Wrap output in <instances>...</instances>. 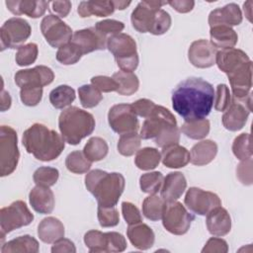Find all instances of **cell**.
Wrapping results in <instances>:
<instances>
[{
    "label": "cell",
    "instance_id": "obj_1",
    "mask_svg": "<svg viewBox=\"0 0 253 253\" xmlns=\"http://www.w3.org/2000/svg\"><path fill=\"white\" fill-rule=\"evenodd\" d=\"M213 100L212 85L199 77L181 81L172 93V107L185 122L205 119L211 111Z\"/></svg>",
    "mask_w": 253,
    "mask_h": 253
},
{
    "label": "cell",
    "instance_id": "obj_2",
    "mask_svg": "<svg viewBox=\"0 0 253 253\" xmlns=\"http://www.w3.org/2000/svg\"><path fill=\"white\" fill-rule=\"evenodd\" d=\"M22 142L27 152L41 161L57 158L65 146L63 137L42 124H34L27 128L23 133Z\"/></svg>",
    "mask_w": 253,
    "mask_h": 253
},
{
    "label": "cell",
    "instance_id": "obj_3",
    "mask_svg": "<svg viewBox=\"0 0 253 253\" xmlns=\"http://www.w3.org/2000/svg\"><path fill=\"white\" fill-rule=\"evenodd\" d=\"M85 186L95 197L99 207L113 208L125 190L126 181L121 173L94 169L85 176Z\"/></svg>",
    "mask_w": 253,
    "mask_h": 253
},
{
    "label": "cell",
    "instance_id": "obj_4",
    "mask_svg": "<svg viewBox=\"0 0 253 253\" xmlns=\"http://www.w3.org/2000/svg\"><path fill=\"white\" fill-rule=\"evenodd\" d=\"M166 1H141L131 13L132 27L139 33H150L155 36L165 34L171 27V17L161 9Z\"/></svg>",
    "mask_w": 253,
    "mask_h": 253
},
{
    "label": "cell",
    "instance_id": "obj_5",
    "mask_svg": "<svg viewBox=\"0 0 253 253\" xmlns=\"http://www.w3.org/2000/svg\"><path fill=\"white\" fill-rule=\"evenodd\" d=\"M95 119L92 114L71 106L63 110L58 118V126L65 142L76 145L90 135L95 128Z\"/></svg>",
    "mask_w": 253,
    "mask_h": 253
},
{
    "label": "cell",
    "instance_id": "obj_6",
    "mask_svg": "<svg viewBox=\"0 0 253 253\" xmlns=\"http://www.w3.org/2000/svg\"><path fill=\"white\" fill-rule=\"evenodd\" d=\"M107 48L113 53L118 66L123 71H134L138 66L135 41L127 34L113 35L107 40Z\"/></svg>",
    "mask_w": 253,
    "mask_h": 253
},
{
    "label": "cell",
    "instance_id": "obj_7",
    "mask_svg": "<svg viewBox=\"0 0 253 253\" xmlns=\"http://www.w3.org/2000/svg\"><path fill=\"white\" fill-rule=\"evenodd\" d=\"M20 158L18 136L16 130L9 126L0 127V175L12 174L17 168Z\"/></svg>",
    "mask_w": 253,
    "mask_h": 253
},
{
    "label": "cell",
    "instance_id": "obj_8",
    "mask_svg": "<svg viewBox=\"0 0 253 253\" xmlns=\"http://www.w3.org/2000/svg\"><path fill=\"white\" fill-rule=\"evenodd\" d=\"M34 219V214L30 211L27 205L23 201L13 202L10 206L2 208L0 211V226L2 244L5 234L29 225Z\"/></svg>",
    "mask_w": 253,
    "mask_h": 253
},
{
    "label": "cell",
    "instance_id": "obj_9",
    "mask_svg": "<svg viewBox=\"0 0 253 253\" xmlns=\"http://www.w3.org/2000/svg\"><path fill=\"white\" fill-rule=\"evenodd\" d=\"M195 219L193 213L189 212L186 208L179 202H169L164 205L162 213V223L164 228L172 234L183 235L191 226Z\"/></svg>",
    "mask_w": 253,
    "mask_h": 253
},
{
    "label": "cell",
    "instance_id": "obj_10",
    "mask_svg": "<svg viewBox=\"0 0 253 253\" xmlns=\"http://www.w3.org/2000/svg\"><path fill=\"white\" fill-rule=\"evenodd\" d=\"M177 126V121L174 115L166 108L155 105L142 124L140 137L142 139L156 138L170 127Z\"/></svg>",
    "mask_w": 253,
    "mask_h": 253
},
{
    "label": "cell",
    "instance_id": "obj_11",
    "mask_svg": "<svg viewBox=\"0 0 253 253\" xmlns=\"http://www.w3.org/2000/svg\"><path fill=\"white\" fill-rule=\"evenodd\" d=\"M32 33L30 24L23 18L8 19L0 29L1 50L5 48H19L29 39Z\"/></svg>",
    "mask_w": 253,
    "mask_h": 253
},
{
    "label": "cell",
    "instance_id": "obj_12",
    "mask_svg": "<svg viewBox=\"0 0 253 253\" xmlns=\"http://www.w3.org/2000/svg\"><path fill=\"white\" fill-rule=\"evenodd\" d=\"M108 122L111 128L119 134L136 132L139 127L138 119L131 104L114 105L109 110Z\"/></svg>",
    "mask_w": 253,
    "mask_h": 253
},
{
    "label": "cell",
    "instance_id": "obj_13",
    "mask_svg": "<svg viewBox=\"0 0 253 253\" xmlns=\"http://www.w3.org/2000/svg\"><path fill=\"white\" fill-rule=\"evenodd\" d=\"M41 31L47 43L58 48L68 43L73 36L71 28L58 16L51 14L42 20Z\"/></svg>",
    "mask_w": 253,
    "mask_h": 253
},
{
    "label": "cell",
    "instance_id": "obj_14",
    "mask_svg": "<svg viewBox=\"0 0 253 253\" xmlns=\"http://www.w3.org/2000/svg\"><path fill=\"white\" fill-rule=\"evenodd\" d=\"M252 94L242 99L231 98V102L222 115V125L230 131H237L241 129L252 110Z\"/></svg>",
    "mask_w": 253,
    "mask_h": 253
},
{
    "label": "cell",
    "instance_id": "obj_15",
    "mask_svg": "<svg viewBox=\"0 0 253 253\" xmlns=\"http://www.w3.org/2000/svg\"><path fill=\"white\" fill-rule=\"evenodd\" d=\"M184 202L191 211L200 215H206L212 209L221 206V201L216 194L197 187L187 191Z\"/></svg>",
    "mask_w": 253,
    "mask_h": 253
},
{
    "label": "cell",
    "instance_id": "obj_16",
    "mask_svg": "<svg viewBox=\"0 0 253 253\" xmlns=\"http://www.w3.org/2000/svg\"><path fill=\"white\" fill-rule=\"evenodd\" d=\"M54 79L53 71L45 65L19 70L15 74V83L21 88H42Z\"/></svg>",
    "mask_w": 253,
    "mask_h": 253
},
{
    "label": "cell",
    "instance_id": "obj_17",
    "mask_svg": "<svg viewBox=\"0 0 253 253\" xmlns=\"http://www.w3.org/2000/svg\"><path fill=\"white\" fill-rule=\"evenodd\" d=\"M108 38L98 32L94 27L76 31L70 42L81 52V54L90 53L95 50H102L107 47Z\"/></svg>",
    "mask_w": 253,
    "mask_h": 253
},
{
    "label": "cell",
    "instance_id": "obj_18",
    "mask_svg": "<svg viewBox=\"0 0 253 253\" xmlns=\"http://www.w3.org/2000/svg\"><path fill=\"white\" fill-rule=\"evenodd\" d=\"M234 98L248 96L252 87V61L249 60L227 75Z\"/></svg>",
    "mask_w": 253,
    "mask_h": 253
},
{
    "label": "cell",
    "instance_id": "obj_19",
    "mask_svg": "<svg viewBox=\"0 0 253 253\" xmlns=\"http://www.w3.org/2000/svg\"><path fill=\"white\" fill-rule=\"evenodd\" d=\"M216 49L207 40H198L191 43L188 50L190 62L198 68H209L215 63Z\"/></svg>",
    "mask_w": 253,
    "mask_h": 253
},
{
    "label": "cell",
    "instance_id": "obj_20",
    "mask_svg": "<svg viewBox=\"0 0 253 253\" xmlns=\"http://www.w3.org/2000/svg\"><path fill=\"white\" fill-rule=\"evenodd\" d=\"M242 22V12L235 3H229L222 8L212 10L209 15L210 27L237 26Z\"/></svg>",
    "mask_w": 253,
    "mask_h": 253
},
{
    "label": "cell",
    "instance_id": "obj_21",
    "mask_svg": "<svg viewBox=\"0 0 253 253\" xmlns=\"http://www.w3.org/2000/svg\"><path fill=\"white\" fill-rule=\"evenodd\" d=\"M248 55L241 49L230 47L216 51L215 63L226 75L233 72L243 63L249 61Z\"/></svg>",
    "mask_w": 253,
    "mask_h": 253
},
{
    "label": "cell",
    "instance_id": "obj_22",
    "mask_svg": "<svg viewBox=\"0 0 253 253\" xmlns=\"http://www.w3.org/2000/svg\"><path fill=\"white\" fill-rule=\"evenodd\" d=\"M206 224L211 234L224 236L231 229V217L225 209L218 206L207 213Z\"/></svg>",
    "mask_w": 253,
    "mask_h": 253
},
{
    "label": "cell",
    "instance_id": "obj_23",
    "mask_svg": "<svg viewBox=\"0 0 253 253\" xmlns=\"http://www.w3.org/2000/svg\"><path fill=\"white\" fill-rule=\"evenodd\" d=\"M187 188V181L181 172H171L163 180L160 189L161 198L164 202H175L185 192Z\"/></svg>",
    "mask_w": 253,
    "mask_h": 253
},
{
    "label": "cell",
    "instance_id": "obj_24",
    "mask_svg": "<svg viewBox=\"0 0 253 253\" xmlns=\"http://www.w3.org/2000/svg\"><path fill=\"white\" fill-rule=\"evenodd\" d=\"M29 200L31 207L39 213H50L54 209V195L49 187L37 185L31 190Z\"/></svg>",
    "mask_w": 253,
    "mask_h": 253
},
{
    "label": "cell",
    "instance_id": "obj_25",
    "mask_svg": "<svg viewBox=\"0 0 253 253\" xmlns=\"http://www.w3.org/2000/svg\"><path fill=\"white\" fill-rule=\"evenodd\" d=\"M8 10L16 16L27 15L30 18H40L48 7V1H33V0H16L5 2Z\"/></svg>",
    "mask_w": 253,
    "mask_h": 253
},
{
    "label": "cell",
    "instance_id": "obj_26",
    "mask_svg": "<svg viewBox=\"0 0 253 253\" xmlns=\"http://www.w3.org/2000/svg\"><path fill=\"white\" fill-rule=\"evenodd\" d=\"M130 243L139 250H147L154 244L155 235L153 230L143 222L129 224L126 230Z\"/></svg>",
    "mask_w": 253,
    "mask_h": 253
},
{
    "label": "cell",
    "instance_id": "obj_27",
    "mask_svg": "<svg viewBox=\"0 0 253 253\" xmlns=\"http://www.w3.org/2000/svg\"><path fill=\"white\" fill-rule=\"evenodd\" d=\"M217 153V144L210 139L196 143L190 152V161L197 166H204L211 163Z\"/></svg>",
    "mask_w": 253,
    "mask_h": 253
},
{
    "label": "cell",
    "instance_id": "obj_28",
    "mask_svg": "<svg viewBox=\"0 0 253 253\" xmlns=\"http://www.w3.org/2000/svg\"><path fill=\"white\" fill-rule=\"evenodd\" d=\"M38 235L44 243H54L64 237V225L56 217L47 216L38 226Z\"/></svg>",
    "mask_w": 253,
    "mask_h": 253
},
{
    "label": "cell",
    "instance_id": "obj_29",
    "mask_svg": "<svg viewBox=\"0 0 253 253\" xmlns=\"http://www.w3.org/2000/svg\"><path fill=\"white\" fill-rule=\"evenodd\" d=\"M211 43L215 48H230L233 47L238 41L236 32L227 26H215L210 30Z\"/></svg>",
    "mask_w": 253,
    "mask_h": 253
},
{
    "label": "cell",
    "instance_id": "obj_30",
    "mask_svg": "<svg viewBox=\"0 0 253 253\" xmlns=\"http://www.w3.org/2000/svg\"><path fill=\"white\" fill-rule=\"evenodd\" d=\"M161 159L168 168H181L190 162V152L178 144L162 148Z\"/></svg>",
    "mask_w": 253,
    "mask_h": 253
},
{
    "label": "cell",
    "instance_id": "obj_31",
    "mask_svg": "<svg viewBox=\"0 0 253 253\" xmlns=\"http://www.w3.org/2000/svg\"><path fill=\"white\" fill-rule=\"evenodd\" d=\"M114 11L113 1H82L77 8V12L82 18L90 17L91 15L107 17L113 14Z\"/></svg>",
    "mask_w": 253,
    "mask_h": 253
},
{
    "label": "cell",
    "instance_id": "obj_32",
    "mask_svg": "<svg viewBox=\"0 0 253 253\" xmlns=\"http://www.w3.org/2000/svg\"><path fill=\"white\" fill-rule=\"evenodd\" d=\"M39 242L36 238L31 235L19 236L15 239L8 241L5 244H2L1 252L2 253H14V252H29L37 253L39 252Z\"/></svg>",
    "mask_w": 253,
    "mask_h": 253
},
{
    "label": "cell",
    "instance_id": "obj_33",
    "mask_svg": "<svg viewBox=\"0 0 253 253\" xmlns=\"http://www.w3.org/2000/svg\"><path fill=\"white\" fill-rule=\"evenodd\" d=\"M118 83L119 88L117 93L124 96H130L134 94L139 87V80L133 72L118 71L112 76Z\"/></svg>",
    "mask_w": 253,
    "mask_h": 253
},
{
    "label": "cell",
    "instance_id": "obj_34",
    "mask_svg": "<svg viewBox=\"0 0 253 253\" xmlns=\"http://www.w3.org/2000/svg\"><path fill=\"white\" fill-rule=\"evenodd\" d=\"M161 160V153L153 147H144L136 152L134 163L141 170H152L156 168Z\"/></svg>",
    "mask_w": 253,
    "mask_h": 253
},
{
    "label": "cell",
    "instance_id": "obj_35",
    "mask_svg": "<svg viewBox=\"0 0 253 253\" xmlns=\"http://www.w3.org/2000/svg\"><path fill=\"white\" fill-rule=\"evenodd\" d=\"M109 151V146L105 139L99 136L91 137L84 146L83 153L86 158L91 161H100L104 159Z\"/></svg>",
    "mask_w": 253,
    "mask_h": 253
},
{
    "label": "cell",
    "instance_id": "obj_36",
    "mask_svg": "<svg viewBox=\"0 0 253 253\" xmlns=\"http://www.w3.org/2000/svg\"><path fill=\"white\" fill-rule=\"evenodd\" d=\"M75 91L68 85H59L49 93V102L55 109H63L75 100Z\"/></svg>",
    "mask_w": 253,
    "mask_h": 253
},
{
    "label": "cell",
    "instance_id": "obj_37",
    "mask_svg": "<svg viewBox=\"0 0 253 253\" xmlns=\"http://www.w3.org/2000/svg\"><path fill=\"white\" fill-rule=\"evenodd\" d=\"M165 202L161 197L154 195H150L146 197L142 203V213L143 215L152 220L157 221L162 218L163 209Z\"/></svg>",
    "mask_w": 253,
    "mask_h": 253
},
{
    "label": "cell",
    "instance_id": "obj_38",
    "mask_svg": "<svg viewBox=\"0 0 253 253\" xmlns=\"http://www.w3.org/2000/svg\"><path fill=\"white\" fill-rule=\"evenodd\" d=\"M181 131L192 139H202L210 132V121L207 119L185 122L181 126Z\"/></svg>",
    "mask_w": 253,
    "mask_h": 253
},
{
    "label": "cell",
    "instance_id": "obj_39",
    "mask_svg": "<svg viewBox=\"0 0 253 253\" xmlns=\"http://www.w3.org/2000/svg\"><path fill=\"white\" fill-rule=\"evenodd\" d=\"M78 95L82 107L86 109L96 107L103 100L101 91L92 84H85L79 87Z\"/></svg>",
    "mask_w": 253,
    "mask_h": 253
},
{
    "label": "cell",
    "instance_id": "obj_40",
    "mask_svg": "<svg viewBox=\"0 0 253 253\" xmlns=\"http://www.w3.org/2000/svg\"><path fill=\"white\" fill-rule=\"evenodd\" d=\"M92 162L89 161L84 153L79 150H75L69 153L65 159L66 168L75 174H83L89 171Z\"/></svg>",
    "mask_w": 253,
    "mask_h": 253
},
{
    "label": "cell",
    "instance_id": "obj_41",
    "mask_svg": "<svg viewBox=\"0 0 253 253\" xmlns=\"http://www.w3.org/2000/svg\"><path fill=\"white\" fill-rule=\"evenodd\" d=\"M84 242L90 252H108L107 232L99 230H89L84 235Z\"/></svg>",
    "mask_w": 253,
    "mask_h": 253
},
{
    "label": "cell",
    "instance_id": "obj_42",
    "mask_svg": "<svg viewBox=\"0 0 253 253\" xmlns=\"http://www.w3.org/2000/svg\"><path fill=\"white\" fill-rule=\"evenodd\" d=\"M140 135L136 132L121 134L118 142V151L124 156L133 155L140 147Z\"/></svg>",
    "mask_w": 253,
    "mask_h": 253
},
{
    "label": "cell",
    "instance_id": "obj_43",
    "mask_svg": "<svg viewBox=\"0 0 253 253\" xmlns=\"http://www.w3.org/2000/svg\"><path fill=\"white\" fill-rule=\"evenodd\" d=\"M164 177L161 172H149L142 174L139 178V186L142 192L154 195L160 191Z\"/></svg>",
    "mask_w": 253,
    "mask_h": 253
},
{
    "label": "cell",
    "instance_id": "obj_44",
    "mask_svg": "<svg viewBox=\"0 0 253 253\" xmlns=\"http://www.w3.org/2000/svg\"><path fill=\"white\" fill-rule=\"evenodd\" d=\"M58 177H59L58 170L56 168L47 167V166H42L38 168L33 175L34 182L39 186H44V187L53 186L57 182Z\"/></svg>",
    "mask_w": 253,
    "mask_h": 253
},
{
    "label": "cell",
    "instance_id": "obj_45",
    "mask_svg": "<svg viewBox=\"0 0 253 253\" xmlns=\"http://www.w3.org/2000/svg\"><path fill=\"white\" fill-rule=\"evenodd\" d=\"M250 133H241L236 136L232 143V152L239 160H245L252 156Z\"/></svg>",
    "mask_w": 253,
    "mask_h": 253
},
{
    "label": "cell",
    "instance_id": "obj_46",
    "mask_svg": "<svg viewBox=\"0 0 253 253\" xmlns=\"http://www.w3.org/2000/svg\"><path fill=\"white\" fill-rule=\"evenodd\" d=\"M39 49L38 45L35 42H29L27 44H23L18 48L16 53V63L19 66H28L34 63L38 57Z\"/></svg>",
    "mask_w": 253,
    "mask_h": 253
},
{
    "label": "cell",
    "instance_id": "obj_47",
    "mask_svg": "<svg viewBox=\"0 0 253 253\" xmlns=\"http://www.w3.org/2000/svg\"><path fill=\"white\" fill-rule=\"evenodd\" d=\"M81 56V52L70 42L59 47L56 52L57 61L64 65H70L78 62Z\"/></svg>",
    "mask_w": 253,
    "mask_h": 253
},
{
    "label": "cell",
    "instance_id": "obj_48",
    "mask_svg": "<svg viewBox=\"0 0 253 253\" xmlns=\"http://www.w3.org/2000/svg\"><path fill=\"white\" fill-rule=\"evenodd\" d=\"M98 220L102 227H113L119 224L120 215L115 207L103 208L98 206Z\"/></svg>",
    "mask_w": 253,
    "mask_h": 253
},
{
    "label": "cell",
    "instance_id": "obj_49",
    "mask_svg": "<svg viewBox=\"0 0 253 253\" xmlns=\"http://www.w3.org/2000/svg\"><path fill=\"white\" fill-rule=\"evenodd\" d=\"M231 102L229 88L225 84H218L214 93V109L218 112H224Z\"/></svg>",
    "mask_w": 253,
    "mask_h": 253
},
{
    "label": "cell",
    "instance_id": "obj_50",
    "mask_svg": "<svg viewBox=\"0 0 253 253\" xmlns=\"http://www.w3.org/2000/svg\"><path fill=\"white\" fill-rule=\"evenodd\" d=\"M154 140L156 145L161 148L178 144L180 140V130L177 126L170 127L163 133H161L158 137H156Z\"/></svg>",
    "mask_w": 253,
    "mask_h": 253
},
{
    "label": "cell",
    "instance_id": "obj_51",
    "mask_svg": "<svg viewBox=\"0 0 253 253\" xmlns=\"http://www.w3.org/2000/svg\"><path fill=\"white\" fill-rule=\"evenodd\" d=\"M94 28L98 32H100L101 34H103L107 37V35H109V34H111V36L116 35V34H120L124 30L125 25L121 21H117V20H113V19H107V20H103V21L98 22L95 25Z\"/></svg>",
    "mask_w": 253,
    "mask_h": 253
},
{
    "label": "cell",
    "instance_id": "obj_52",
    "mask_svg": "<svg viewBox=\"0 0 253 253\" xmlns=\"http://www.w3.org/2000/svg\"><path fill=\"white\" fill-rule=\"evenodd\" d=\"M42 97V88H23L20 91V98L28 107L37 106Z\"/></svg>",
    "mask_w": 253,
    "mask_h": 253
},
{
    "label": "cell",
    "instance_id": "obj_53",
    "mask_svg": "<svg viewBox=\"0 0 253 253\" xmlns=\"http://www.w3.org/2000/svg\"><path fill=\"white\" fill-rule=\"evenodd\" d=\"M91 83L101 92H106V93L113 92V91L117 92L119 88L117 81L113 77H109V76H103V75L94 76L91 78Z\"/></svg>",
    "mask_w": 253,
    "mask_h": 253
},
{
    "label": "cell",
    "instance_id": "obj_54",
    "mask_svg": "<svg viewBox=\"0 0 253 253\" xmlns=\"http://www.w3.org/2000/svg\"><path fill=\"white\" fill-rule=\"evenodd\" d=\"M122 212L126 222L129 224H134L140 222L142 220V216L140 214L139 210L129 202H123L122 203Z\"/></svg>",
    "mask_w": 253,
    "mask_h": 253
},
{
    "label": "cell",
    "instance_id": "obj_55",
    "mask_svg": "<svg viewBox=\"0 0 253 253\" xmlns=\"http://www.w3.org/2000/svg\"><path fill=\"white\" fill-rule=\"evenodd\" d=\"M236 176L243 185L252 184V158L242 160L236 168Z\"/></svg>",
    "mask_w": 253,
    "mask_h": 253
},
{
    "label": "cell",
    "instance_id": "obj_56",
    "mask_svg": "<svg viewBox=\"0 0 253 253\" xmlns=\"http://www.w3.org/2000/svg\"><path fill=\"white\" fill-rule=\"evenodd\" d=\"M108 252H123L126 248V238L119 232H107Z\"/></svg>",
    "mask_w": 253,
    "mask_h": 253
},
{
    "label": "cell",
    "instance_id": "obj_57",
    "mask_svg": "<svg viewBox=\"0 0 253 253\" xmlns=\"http://www.w3.org/2000/svg\"><path fill=\"white\" fill-rule=\"evenodd\" d=\"M228 251V246L225 240L218 237L210 238L204 248L202 249L203 253H226Z\"/></svg>",
    "mask_w": 253,
    "mask_h": 253
},
{
    "label": "cell",
    "instance_id": "obj_58",
    "mask_svg": "<svg viewBox=\"0 0 253 253\" xmlns=\"http://www.w3.org/2000/svg\"><path fill=\"white\" fill-rule=\"evenodd\" d=\"M132 109L136 116L147 118L149 114L152 112L153 108L155 107V104L148 99H139L131 104Z\"/></svg>",
    "mask_w": 253,
    "mask_h": 253
},
{
    "label": "cell",
    "instance_id": "obj_59",
    "mask_svg": "<svg viewBox=\"0 0 253 253\" xmlns=\"http://www.w3.org/2000/svg\"><path fill=\"white\" fill-rule=\"evenodd\" d=\"M51 252L52 253H64V252L75 253L76 248L74 243L70 239L62 237L53 243L51 247Z\"/></svg>",
    "mask_w": 253,
    "mask_h": 253
},
{
    "label": "cell",
    "instance_id": "obj_60",
    "mask_svg": "<svg viewBox=\"0 0 253 253\" xmlns=\"http://www.w3.org/2000/svg\"><path fill=\"white\" fill-rule=\"evenodd\" d=\"M51 7H52V11L59 18H65L71 10V2L70 1H53L51 2Z\"/></svg>",
    "mask_w": 253,
    "mask_h": 253
},
{
    "label": "cell",
    "instance_id": "obj_61",
    "mask_svg": "<svg viewBox=\"0 0 253 253\" xmlns=\"http://www.w3.org/2000/svg\"><path fill=\"white\" fill-rule=\"evenodd\" d=\"M167 4H169L174 10H176L179 13H188V12L192 11L195 6V2L190 1V0L168 1Z\"/></svg>",
    "mask_w": 253,
    "mask_h": 253
},
{
    "label": "cell",
    "instance_id": "obj_62",
    "mask_svg": "<svg viewBox=\"0 0 253 253\" xmlns=\"http://www.w3.org/2000/svg\"><path fill=\"white\" fill-rule=\"evenodd\" d=\"M11 103H12V100H11L10 94L7 91H5L4 89H2V92H1V111L5 112L6 110H8L11 107Z\"/></svg>",
    "mask_w": 253,
    "mask_h": 253
},
{
    "label": "cell",
    "instance_id": "obj_63",
    "mask_svg": "<svg viewBox=\"0 0 253 253\" xmlns=\"http://www.w3.org/2000/svg\"><path fill=\"white\" fill-rule=\"evenodd\" d=\"M114 7L115 9H119V10H124L126 9L127 6H129L131 4L130 1H113Z\"/></svg>",
    "mask_w": 253,
    "mask_h": 253
},
{
    "label": "cell",
    "instance_id": "obj_64",
    "mask_svg": "<svg viewBox=\"0 0 253 253\" xmlns=\"http://www.w3.org/2000/svg\"><path fill=\"white\" fill-rule=\"evenodd\" d=\"M251 4H252V2L251 1H247L246 3H244V5H243V7H244V11H246V10H248V13H246V17H247V19L249 20V21H251Z\"/></svg>",
    "mask_w": 253,
    "mask_h": 253
}]
</instances>
